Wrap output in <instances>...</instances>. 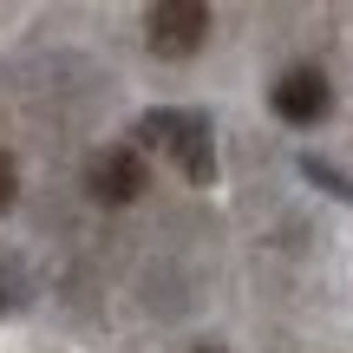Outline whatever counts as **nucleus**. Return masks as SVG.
Returning <instances> with one entry per match:
<instances>
[{"label":"nucleus","mask_w":353,"mask_h":353,"mask_svg":"<svg viewBox=\"0 0 353 353\" xmlns=\"http://www.w3.org/2000/svg\"><path fill=\"white\" fill-rule=\"evenodd\" d=\"M144 39H151L157 59H190L210 39V7H196V0H157L144 13Z\"/></svg>","instance_id":"nucleus-2"},{"label":"nucleus","mask_w":353,"mask_h":353,"mask_svg":"<svg viewBox=\"0 0 353 353\" xmlns=\"http://www.w3.org/2000/svg\"><path fill=\"white\" fill-rule=\"evenodd\" d=\"M301 170L314 176V183H327V196H347V203H353V176H341V170H327V164H321V157H301Z\"/></svg>","instance_id":"nucleus-5"},{"label":"nucleus","mask_w":353,"mask_h":353,"mask_svg":"<svg viewBox=\"0 0 353 353\" xmlns=\"http://www.w3.org/2000/svg\"><path fill=\"white\" fill-rule=\"evenodd\" d=\"M13 196H20V170H13V157L0 151V216L13 210Z\"/></svg>","instance_id":"nucleus-6"},{"label":"nucleus","mask_w":353,"mask_h":353,"mask_svg":"<svg viewBox=\"0 0 353 353\" xmlns=\"http://www.w3.org/2000/svg\"><path fill=\"white\" fill-rule=\"evenodd\" d=\"M0 307H7V288H0Z\"/></svg>","instance_id":"nucleus-7"},{"label":"nucleus","mask_w":353,"mask_h":353,"mask_svg":"<svg viewBox=\"0 0 353 353\" xmlns=\"http://www.w3.org/2000/svg\"><path fill=\"white\" fill-rule=\"evenodd\" d=\"M268 105H275L281 125H321L334 112V85L321 65H288V72L268 85Z\"/></svg>","instance_id":"nucleus-3"},{"label":"nucleus","mask_w":353,"mask_h":353,"mask_svg":"<svg viewBox=\"0 0 353 353\" xmlns=\"http://www.w3.org/2000/svg\"><path fill=\"white\" fill-rule=\"evenodd\" d=\"M138 144L164 151L190 183H210L216 176V144H210V118L203 112H144L138 118Z\"/></svg>","instance_id":"nucleus-1"},{"label":"nucleus","mask_w":353,"mask_h":353,"mask_svg":"<svg viewBox=\"0 0 353 353\" xmlns=\"http://www.w3.org/2000/svg\"><path fill=\"white\" fill-rule=\"evenodd\" d=\"M144 183H151V170H144V151H138V144H112V151H99L85 164V190L99 203H138Z\"/></svg>","instance_id":"nucleus-4"},{"label":"nucleus","mask_w":353,"mask_h":353,"mask_svg":"<svg viewBox=\"0 0 353 353\" xmlns=\"http://www.w3.org/2000/svg\"><path fill=\"white\" fill-rule=\"evenodd\" d=\"M203 353H223V347H203Z\"/></svg>","instance_id":"nucleus-8"}]
</instances>
